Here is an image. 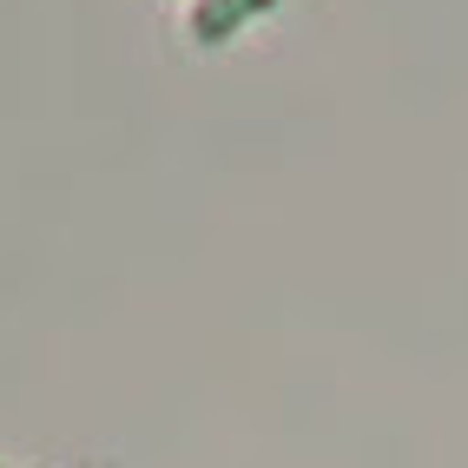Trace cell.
Segmentation results:
<instances>
[{
    "mask_svg": "<svg viewBox=\"0 0 468 468\" xmlns=\"http://www.w3.org/2000/svg\"><path fill=\"white\" fill-rule=\"evenodd\" d=\"M277 0H192V40L198 47H225L238 40L258 14H271Z\"/></svg>",
    "mask_w": 468,
    "mask_h": 468,
    "instance_id": "6da1fadb",
    "label": "cell"
}]
</instances>
